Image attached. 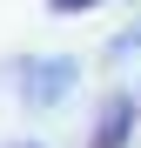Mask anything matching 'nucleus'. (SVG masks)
<instances>
[{"mask_svg":"<svg viewBox=\"0 0 141 148\" xmlns=\"http://www.w3.org/2000/svg\"><path fill=\"white\" fill-rule=\"evenodd\" d=\"M14 81H20V101H27V108H54V101L74 94L81 61H74V54H34V61L14 67Z\"/></svg>","mask_w":141,"mask_h":148,"instance_id":"f257e3e1","label":"nucleus"},{"mask_svg":"<svg viewBox=\"0 0 141 148\" xmlns=\"http://www.w3.org/2000/svg\"><path fill=\"white\" fill-rule=\"evenodd\" d=\"M134 101L128 94H114V101L101 108V121H94V135H87V148H128V135H134Z\"/></svg>","mask_w":141,"mask_h":148,"instance_id":"f03ea898","label":"nucleus"},{"mask_svg":"<svg viewBox=\"0 0 141 148\" xmlns=\"http://www.w3.org/2000/svg\"><path fill=\"white\" fill-rule=\"evenodd\" d=\"M134 54H141V20L128 34H114V47H108V61H134Z\"/></svg>","mask_w":141,"mask_h":148,"instance_id":"7ed1b4c3","label":"nucleus"},{"mask_svg":"<svg viewBox=\"0 0 141 148\" xmlns=\"http://www.w3.org/2000/svg\"><path fill=\"white\" fill-rule=\"evenodd\" d=\"M54 14H87V7H101V0H47Z\"/></svg>","mask_w":141,"mask_h":148,"instance_id":"20e7f679","label":"nucleus"},{"mask_svg":"<svg viewBox=\"0 0 141 148\" xmlns=\"http://www.w3.org/2000/svg\"><path fill=\"white\" fill-rule=\"evenodd\" d=\"M20 148H27V141H20Z\"/></svg>","mask_w":141,"mask_h":148,"instance_id":"39448f33","label":"nucleus"}]
</instances>
